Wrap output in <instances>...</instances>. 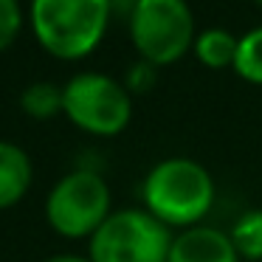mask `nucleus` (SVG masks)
Returning <instances> with one entry per match:
<instances>
[{"mask_svg": "<svg viewBox=\"0 0 262 262\" xmlns=\"http://www.w3.org/2000/svg\"><path fill=\"white\" fill-rule=\"evenodd\" d=\"M42 262H91V256H76V254H57V256H48Z\"/></svg>", "mask_w": 262, "mask_h": 262, "instance_id": "15", "label": "nucleus"}, {"mask_svg": "<svg viewBox=\"0 0 262 262\" xmlns=\"http://www.w3.org/2000/svg\"><path fill=\"white\" fill-rule=\"evenodd\" d=\"M166 262H243L228 231L211 226H192L172 237Z\"/></svg>", "mask_w": 262, "mask_h": 262, "instance_id": "7", "label": "nucleus"}, {"mask_svg": "<svg viewBox=\"0 0 262 262\" xmlns=\"http://www.w3.org/2000/svg\"><path fill=\"white\" fill-rule=\"evenodd\" d=\"M23 29L20 0H0V51H6Z\"/></svg>", "mask_w": 262, "mask_h": 262, "instance_id": "13", "label": "nucleus"}, {"mask_svg": "<svg viewBox=\"0 0 262 262\" xmlns=\"http://www.w3.org/2000/svg\"><path fill=\"white\" fill-rule=\"evenodd\" d=\"M62 113L74 127L91 136H119L133 119L127 85L99 71H82L62 85Z\"/></svg>", "mask_w": 262, "mask_h": 262, "instance_id": "5", "label": "nucleus"}, {"mask_svg": "<svg viewBox=\"0 0 262 262\" xmlns=\"http://www.w3.org/2000/svg\"><path fill=\"white\" fill-rule=\"evenodd\" d=\"M113 214V194L99 172L74 169L51 186L46 198V220L65 239H91Z\"/></svg>", "mask_w": 262, "mask_h": 262, "instance_id": "3", "label": "nucleus"}, {"mask_svg": "<svg viewBox=\"0 0 262 262\" xmlns=\"http://www.w3.org/2000/svg\"><path fill=\"white\" fill-rule=\"evenodd\" d=\"M234 71H237L239 79L251 82V85H262V26L239 37Z\"/></svg>", "mask_w": 262, "mask_h": 262, "instance_id": "12", "label": "nucleus"}, {"mask_svg": "<svg viewBox=\"0 0 262 262\" xmlns=\"http://www.w3.org/2000/svg\"><path fill=\"white\" fill-rule=\"evenodd\" d=\"M239 259L262 262V209H248L237 217L234 228L228 231Z\"/></svg>", "mask_w": 262, "mask_h": 262, "instance_id": "11", "label": "nucleus"}, {"mask_svg": "<svg viewBox=\"0 0 262 262\" xmlns=\"http://www.w3.org/2000/svg\"><path fill=\"white\" fill-rule=\"evenodd\" d=\"M20 107L29 119L48 121L62 113V88L54 82H31L20 93Z\"/></svg>", "mask_w": 262, "mask_h": 262, "instance_id": "10", "label": "nucleus"}, {"mask_svg": "<svg viewBox=\"0 0 262 262\" xmlns=\"http://www.w3.org/2000/svg\"><path fill=\"white\" fill-rule=\"evenodd\" d=\"M239 37H234L228 29H206L194 37V54L206 68H234V57H237Z\"/></svg>", "mask_w": 262, "mask_h": 262, "instance_id": "9", "label": "nucleus"}, {"mask_svg": "<svg viewBox=\"0 0 262 262\" xmlns=\"http://www.w3.org/2000/svg\"><path fill=\"white\" fill-rule=\"evenodd\" d=\"M172 228L147 209H113V214L88 239L91 262H166Z\"/></svg>", "mask_w": 262, "mask_h": 262, "instance_id": "4", "label": "nucleus"}, {"mask_svg": "<svg viewBox=\"0 0 262 262\" xmlns=\"http://www.w3.org/2000/svg\"><path fill=\"white\" fill-rule=\"evenodd\" d=\"M34 183V164L14 141L0 138V211L17 206Z\"/></svg>", "mask_w": 262, "mask_h": 262, "instance_id": "8", "label": "nucleus"}, {"mask_svg": "<svg viewBox=\"0 0 262 262\" xmlns=\"http://www.w3.org/2000/svg\"><path fill=\"white\" fill-rule=\"evenodd\" d=\"M130 37L144 62L172 65L194 46V14L186 0H136Z\"/></svg>", "mask_w": 262, "mask_h": 262, "instance_id": "6", "label": "nucleus"}, {"mask_svg": "<svg viewBox=\"0 0 262 262\" xmlns=\"http://www.w3.org/2000/svg\"><path fill=\"white\" fill-rule=\"evenodd\" d=\"M256 3H259V6H262V0H256Z\"/></svg>", "mask_w": 262, "mask_h": 262, "instance_id": "16", "label": "nucleus"}, {"mask_svg": "<svg viewBox=\"0 0 262 262\" xmlns=\"http://www.w3.org/2000/svg\"><path fill=\"white\" fill-rule=\"evenodd\" d=\"M155 79V65L149 62H136L130 68V74H127V91H147L149 85H152Z\"/></svg>", "mask_w": 262, "mask_h": 262, "instance_id": "14", "label": "nucleus"}, {"mask_svg": "<svg viewBox=\"0 0 262 262\" xmlns=\"http://www.w3.org/2000/svg\"><path fill=\"white\" fill-rule=\"evenodd\" d=\"M113 0H31L29 20L37 42L59 59L96 51L110 23Z\"/></svg>", "mask_w": 262, "mask_h": 262, "instance_id": "2", "label": "nucleus"}, {"mask_svg": "<svg viewBox=\"0 0 262 262\" xmlns=\"http://www.w3.org/2000/svg\"><path fill=\"white\" fill-rule=\"evenodd\" d=\"M217 198L214 178L194 158H164L141 183V203L166 228L200 226Z\"/></svg>", "mask_w": 262, "mask_h": 262, "instance_id": "1", "label": "nucleus"}]
</instances>
